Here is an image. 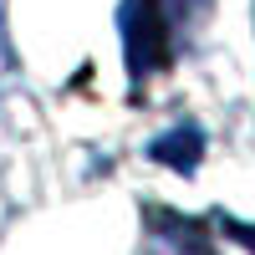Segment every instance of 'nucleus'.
Instances as JSON below:
<instances>
[{"label": "nucleus", "instance_id": "1", "mask_svg": "<svg viewBox=\"0 0 255 255\" xmlns=\"http://www.w3.org/2000/svg\"><path fill=\"white\" fill-rule=\"evenodd\" d=\"M199 148H204V138H199V128H179V133H168V138H158L153 143V158L158 163H174V168H194L199 163Z\"/></svg>", "mask_w": 255, "mask_h": 255}, {"label": "nucleus", "instance_id": "2", "mask_svg": "<svg viewBox=\"0 0 255 255\" xmlns=\"http://www.w3.org/2000/svg\"><path fill=\"white\" fill-rule=\"evenodd\" d=\"M230 230H235V240H240V245L255 250V225H230Z\"/></svg>", "mask_w": 255, "mask_h": 255}]
</instances>
